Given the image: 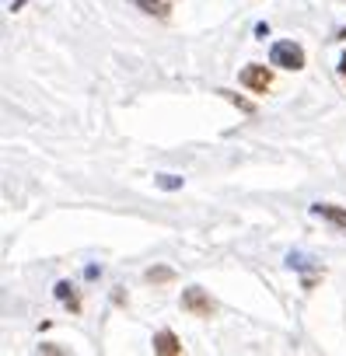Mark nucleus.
I'll use <instances>...</instances> for the list:
<instances>
[{
    "mask_svg": "<svg viewBox=\"0 0 346 356\" xmlns=\"http://www.w3.org/2000/svg\"><path fill=\"white\" fill-rule=\"evenodd\" d=\"M133 8H140L143 15H154V18H168L171 15V4L168 0H129Z\"/></svg>",
    "mask_w": 346,
    "mask_h": 356,
    "instance_id": "obj_6",
    "label": "nucleus"
},
{
    "mask_svg": "<svg viewBox=\"0 0 346 356\" xmlns=\"http://www.w3.org/2000/svg\"><path fill=\"white\" fill-rule=\"evenodd\" d=\"M56 300L70 304V311H81V304H77V297H74V286H70L67 280H60V283H56Z\"/></svg>",
    "mask_w": 346,
    "mask_h": 356,
    "instance_id": "obj_10",
    "label": "nucleus"
},
{
    "mask_svg": "<svg viewBox=\"0 0 346 356\" xmlns=\"http://www.w3.org/2000/svg\"><path fill=\"white\" fill-rule=\"evenodd\" d=\"M182 311L193 314V318H210V314L217 311V304L207 297V290L189 286V290H182Z\"/></svg>",
    "mask_w": 346,
    "mask_h": 356,
    "instance_id": "obj_2",
    "label": "nucleus"
},
{
    "mask_svg": "<svg viewBox=\"0 0 346 356\" xmlns=\"http://www.w3.org/2000/svg\"><path fill=\"white\" fill-rule=\"evenodd\" d=\"M269 63L280 67V70H301V67H304V49H301L297 42H273Z\"/></svg>",
    "mask_w": 346,
    "mask_h": 356,
    "instance_id": "obj_1",
    "label": "nucleus"
},
{
    "mask_svg": "<svg viewBox=\"0 0 346 356\" xmlns=\"http://www.w3.org/2000/svg\"><path fill=\"white\" fill-rule=\"evenodd\" d=\"M336 39H346V29H339V32H336Z\"/></svg>",
    "mask_w": 346,
    "mask_h": 356,
    "instance_id": "obj_14",
    "label": "nucleus"
},
{
    "mask_svg": "<svg viewBox=\"0 0 346 356\" xmlns=\"http://www.w3.org/2000/svg\"><path fill=\"white\" fill-rule=\"evenodd\" d=\"M273 67V63H269ZM269 67H262V63H249L245 70H242V84L249 88V91H255V95H266L269 88H273V70Z\"/></svg>",
    "mask_w": 346,
    "mask_h": 356,
    "instance_id": "obj_3",
    "label": "nucleus"
},
{
    "mask_svg": "<svg viewBox=\"0 0 346 356\" xmlns=\"http://www.w3.org/2000/svg\"><path fill=\"white\" fill-rule=\"evenodd\" d=\"M143 280H147V283H171V280H175V269H168V266H154V269H147V273H143Z\"/></svg>",
    "mask_w": 346,
    "mask_h": 356,
    "instance_id": "obj_9",
    "label": "nucleus"
},
{
    "mask_svg": "<svg viewBox=\"0 0 346 356\" xmlns=\"http://www.w3.org/2000/svg\"><path fill=\"white\" fill-rule=\"evenodd\" d=\"M150 346H154V353H161V356H179V353H182L179 335H175V332H168V328H164V332H157Z\"/></svg>",
    "mask_w": 346,
    "mask_h": 356,
    "instance_id": "obj_5",
    "label": "nucleus"
},
{
    "mask_svg": "<svg viewBox=\"0 0 346 356\" xmlns=\"http://www.w3.org/2000/svg\"><path fill=\"white\" fill-rule=\"evenodd\" d=\"M339 77L346 81V53H343V60H339Z\"/></svg>",
    "mask_w": 346,
    "mask_h": 356,
    "instance_id": "obj_13",
    "label": "nucleus"
},
{
    "mask_svg": "<svg viewBox=\"0 0 346 356\" xmlns=\"http://www.w3.org/2000/svg\"><path fill=\"white\" fill-rule=\"evenodd\" d=\"M217 95H221V98H228L231 105H238V112H245V115H252V112H255V105H252L249 98H242V95L228 91V88H217Z\"/></svg>",
    "mask_w": 346,
    "mask_h": 356,
    "instance_id": "obj_7",
    "label": "nucleus"
},
{
    "mask_svg": "<svg viewBox=\"0 0 346 356\" xmlns=\"http://www.w3.org/2000/svg\"><path fill=\"white\" fill-rule=\"evenodd\" d=\"M255 35H259V39H266V35H269V25H266V22H259V25H255Z\"/></svg>",
    "mask_w": 346,
    "mask_h": 356,
    "instance_id": "obj_11",
    "label": "nucleus"
},
{
    "mask_svg": "<svg viewBox=\"0 0 346 356\" xmlns=\"http://www.w3.org/2000/svg\"><path fill=\"white\" fill-rule=\"evenodd\" d=\"M154 186L164 189V193H175V189L186 186V178H182V175H157V178H154Z\"/></svg>",
    "mask_w": 346,
    "mask_h": 356,
    "instance_id": "obj_8",
    "label": "nucleus"
},
{
    "mask_svg": "<svg viewBox=\"0 0 346 356\" xmlns=\"http://www.w3.org/2000/svg\"><path fill=\"white\" fill-rule=\"evenodd\" d=\"M311 213L322 217V220H329L332 227H339V231L346 234V210H343V207H332V203H311Z\"/></svg>",
    "mask_w": 346,
    "mask_h": 356,
    "instance_id": "obj_4",
    "label": "nucleus"
},
{
    "mask_svg": "<svg viewBox=\"0 0 346 356\" xmlns=\"http://www.w3.org/2000/svg\"><path fill=\"white\" fill-rule=\"evenodd\" d=\"M84 276H88V280H98V276H102V269H98V266H88V269H84Z\"/></svg>",
    "mask_w": 346,
    "mask_h": 356,
    "instance_id": "obj_12",
    "label": "nucleus"
}]
</instances>
